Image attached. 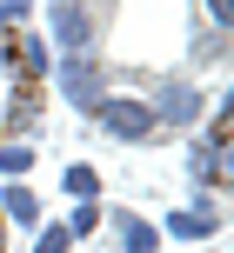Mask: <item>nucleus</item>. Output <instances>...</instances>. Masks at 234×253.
<instances>
[{
	"label": "nucleus",
	"instance_id": "obj_9",
	"mask_svg": "<svg viewBox=\"0 0 234 253\" xmlns=\"http://www.w3.org/2000/svg\"><path fill=\"white\" fill-rule=\"evenodd\" d=\"M60 187H67V200H101V167H87V160H67Z\"/></svg>",
	"mask_w": 234,
	"mask_h": 253
},
{
	"label": "nucleus",
	"instance_id": "obj_12",
	"mask_svg": "<svg viewBox=\"0 0 234 253\" xmlns=\"http://www.w3.org/2000/svg\"><path fill=\"white\" fill-rule=\"evenodd\" d=\"M34 253H74V233H67L60 220H40L34 227Z\"/></svg>",
	"mask_w": 234,
	"mask_h": 253
},
{
	"label": "nucleus",
	"instance_id": "obj_2",
	"mask_svg": "<svg viewBox=\"0 0 234 253\" xmlns=\"http://www.w3.org/2000/svg\"><path fill=\"white\" fill-rule=\"evenodd\" d=\"M47 80H54V93H60L74 114H94V107L114 93V67H107L101 53H60Z\"/></svg>",
	"mask_w": 234,
	"mask_h": 253
},
{
	"label": "nucleus",
	"instance_id": "obj_11",
	"mask_svg": "<svg viewBox=\"0 0 234 253\" xmlns=\"http://www.w3.org/2000/svg\"><path fill=\"white\" fill-rule=\"evenodd\" d=\"M60 227H67V233H74V247H80V240H87V233H101V200H74V213H67V220H60Z\"/></svg>",
	"mask_w": 234,
	"mask_h": 253
},
{
	"label": "nucleus",
	"instance_id": "obj_14",
	"mask_svg": "<svg viewBox=\"0 0 234 253\" xmlns=\"http://www.w3.org/2000/svg\"><path fill=\"white\" fill-rule=\"evenodd\" d=\"M201 7H208V27H221V34H228V20H234L228 0H201Z\"/></svg>",
	"mask_w": 234,
	"mask_h": 253
},
{
	"label": "nucleus",
	"instance_id": "obj_1",
	"mask_svg": "<svg viewBox=\"0 0 234 253\" xmlns=\"http://www.w3.org/2000/svg\"><path fill=\"white\" fill-rule=\"evenodd\" d=\"M141 100H147V114H154V133H201V120H208V100H214V87H201L194 74H147L141 80Z\"/></svg>",
	"mask_w": 234,
	"mask_h": 253
},
{
	"label": "nucleus",
	"instance_id": "obj_3",
	"mask_svg": "<svg viewBox=\"0 0 234 253\" xmlns=\"http://www.w3.org/2000/svg\"><path fill=\"white\" fill-rule=\"evenodd\" d=\"M40 34L60 53H101V7H94V0H47Z\"/></svg>",
	"mask_w": 234,
	"mask_h": 253
},
{
	"label": "nucleus",
	"instance_id": "obj_4",
	"mask_svg": "<svg viewBox=\"0 0 234 253\" xmlns=\"http://www.w3.org/2000/svg\"><path fill=\"white\" fill-rule=\"evenodd\" d=\"M87 120L101 126L107 140H120V147H147V140H154V114H147L141 87H134V93H120V87H114V93H107V100L94 107Z\"/></svg>",
	"mask_w": 234,
	"mask_h": 253
},
{
	"label": "nucleus",
	"instance_id": "obj_15",
	"mask_svg": "<svg viewBox=\"0 0 234 253\" xmlns=\"http://www.w3.org/2000/svg\"><path fill=\"white\" fill-rule=\"evenodd\" d=\"M0 253H7V220H0Z\"/></svg>",
	"mask_w": 234,
	"mask_h": 253
},
{
	"label": "nucleus",
	"instance_id": "obj_5",
	"mask_svg": "<svg viewBox=\"0 0 234 253\" xmlns=\"http://www.w3.org/2000/svg\"><path fill=\"white\" fill-rule=\"evenodd\" d=\"M221 200H228V193H201V200H187V207H174V213L161 220V240H181V247H194V240H214V233L228 227V213H221Z\"/></svg>",
	"mask_w": 234,
	"mask_h": 253
},
{
	"label": "nucleus",
	"instance_id": "obj_13",
	"mask_svg": "<svg viewBox=\"0 0 234 253\" xmlns=\"http://www.w3.org/2000/svg\"><path fill=\"white\" fill-rule=\"evenodd\" d=\"M0 27H34V7L27 0H0Z\"/></svg>",
	"mask_w": 234,
	"mask_h": 253
},
{
	"label": "nucleus",
	"instance_id": "obj_6",
	"mask_svg": "<svg viewBox=\"0 0 234 253\" xmlns=\"http://www.w3.org/2000/svg\"><path fill=\"white\" fill-rule=\"evenodd\" d=\"M101 227L114 233L120 253H161V227L147 213H134V207H101Z\"/></svg>",
	"mask_w": 234,
	"mask_h": 253
},
{
	"label": "nucleus",
	"instance_id": "obj_10",
	"mask_svg": "<svg viewBox=\"0 0 234 253\" xmlns=\"http://www.w3.org/2000/svg\"><path fill=\"white\" fill-rule=\"evenodd\" d=\"M34 153L40 147H27V140H0V173H7V180H27V173H34Z\"/></svg>",
	"mask_w": 234,
	"mask_h": 253
},
{
	"label": "nucleus",
	"instance_id": "obj_7",
	"mask_svg": "<svg viewBox=\"0 0 234 253\" xmlns=\"http://www.w3.org/2000/svg\"><path fill=\"white\" fill-rule=\"evenodd\" d=\"M13 67H20L27 80H47V74H54V47H47V34L13 27Z\"/></svg>",
	"mask_w": 234,
	"mask_h": 253
},
{
	"label": "nucleus",
	"instance_id": "obj_8",
	"mask_svg": "<svg viewBox=\"0 0 234 253\" xmlns=\"http://www.w3.org/2000/svg\"><path fill=\"white\" fill-rule=\"evenodd\" d=\"M0 220H7V227H27V233H34L40 220H47V213H40V193L27 187V180H7V187H0Z\"/></svg>",
	"mask_w": 234,
	"mask_h": 253
}]
</instances>
